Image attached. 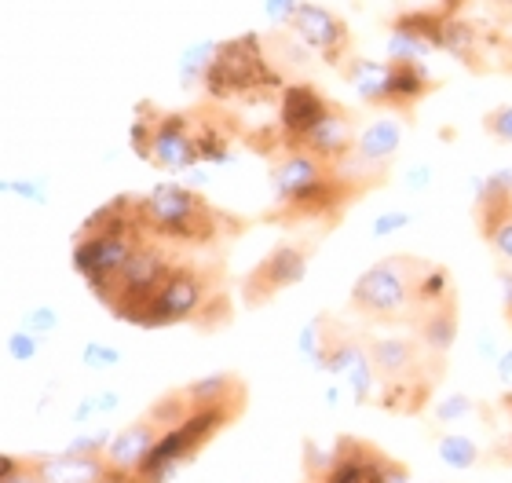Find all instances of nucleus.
<instances>
[{"label":"nucleus","mask_w":512,"mask_h":483,"mask_svg":"<svg viewBox=\"0 0 512 483\" xmlns=\"http://www.w3.org/2000/svg\"><path fill=\"white\" fill-rule=\"evenodd\" d=\"M286 26L308 52L319 55L322 63L344 66L352 59V30H348V22L341 15H333L330 8L315 4V0H300Z\"/></svg>","instance_id":"nucleus-12"},{"label":"nucleus","mask_w":512,"mask_h":483,"mask_svg":"<svg viewBox=\"0 0 512 483\" xmlns=\"http://www.w3.org/2000/svg\"><path fill=\"white\" fill-rule=\"evenodd\" d=\"M147 238L150 231L143 227V216H139V198L136 194H118L114 202L99 205L96 213L77 227L74 271L88 286H96L107 275H114Z\"/></svg>","instance_id":"nucleus-5"},{"label":"nucleus","mask_w":512,"mask_h":483,"mask_svg":"<svg viewBox=\"0 0 512 483\" xmlns=\"http://www.w3.org/2000/svg\"><path fill=\"white\" fill-rule=\"evenodd\" d=\"M498 407H502V410H505V418L512 421V388H509V392H505V396H502V403H498ZM502 462H512V432H509V440H505Z\"/></svg>","instance_id":"nucleus-28"},{"label":"nucleus","mask_w":512,"mask_h":483,"mask_svg":"<svg viewBox=\"0 0 512 483\" xmlns=\"http://www.w3.org/2000/svg\"><path fill=\"white\" fill-rule=\"evenodd\" d=\"M132 147L139 158H147L150 165L169 172L191 169L194 161H202L198 140H194L191 110H158L154 103H139L136 125H132Z\"/></svg>","instance_id":"nucleus-9"},{"label":"nucleus","mask_w":512,"mask_h":483,"mask_svg":"<svg viewBox=\"0 0 512 483\" xmlns=\"http://www.w3.org/2000/svg\"><path fill=\"white\" fill-rule=\"evenodd\" d=\"M498 48H502V55H498V63H505L512 70V33L509 37H498Z\"/></svg>","instance_id":"nucleus-30"},{"label":"nucleus","mask_w":512,"mask_h":483,"mask_svg":"<svg viewBox=\"0 0 512 483\" xmlns=\"http://www.w3.org/2000/svg\"><path fill=\"white\" fill-rule=\"evenodd\" d=\"M344 81L359 92L363 103L381 110H399V114H410V110L421 103V99L436 88L432 74L425 70L421 59H388V63H370V59H348L341 66Z\"/></svg>","instance_id":"nucleus-8"},{"label":"nucleus","mask_w":512,"mask_h":483,"mask_svg":"<svg viewBox=\"0 0 512 483\" xmlns=\"http://www.w3.org/2000/svg\"><path fill=\"white\" fill-rule=\"evenodd\" d=\"M502 381L505 385H512V352L502 355Z\"/></svg>","instance_id":"nucleus-31"},{"label":"nucleus","mask_w":512,"mask_h":483,"mask_svg":"<svg viewBox=\"0 0 512 483\" xmlns=\"http://www.w3.org/2000/svg\"><path fill=\"white\" fill-rule=\"evenodd\" d=\"M381 458L384 451L377 443L359 440V436H337L322 483H377Z\"/></svg>","instance_id":"nucleus-17"},{"label":"nucleus","mask_w":512,"mask_h":483,"mask_svg":"<svg viewBox=\"0 0 512 483\" xmlns=\"http://www.w3.org/2000/svg\"><path fill=\"white\" fill-rule=\"evenodd\" d=\"M22 330H30V333H52L55 330V312H48V308H41V312H30L26 319H22Z\"/></svg>","instance_id":"nucleus-25"},{"label":"nucleus","mask_w":512,"mask_h":483,"mask_svg":"<svg viewBox=\"0 0 512 483\" xmlns=\"http://www.w3.org/2000/svg\"><path fill=\"white\" fill-rule=\"evenodd\" d=\"M439 458L454 469H472L480 462V443H472L469 436H443L439 440Z\"/></svg>","instance_id":"nucleus-21"},{"label":"nucleus","mask_w":512,"mask_h":483,"mask_svg":"<svg viewBox=\"0 0 512 483\" xmlns=\"http://www.w3.org/2000/svg\"><path fill=\"white\" fill-rule=\"evenodd\" d=\"M165 429L150 414H139L136 421H128L125 429L107 440V462H110V480H125V476H136L143 469L154 447L161 443Z\"/></svg>","instance_id":"nucleus-16"},{"label":"nucleus","mask_w":512,"mask_h":483,"mask_svg":"<svg viewBox=\"0 0 512 483\" xmlns=\"http://www.w3.org/2000/svg\"><path fill=\"white\" fill-rule=\"evenodd\" d=\"M498 286H502V315L512 326V264L498 268Z\"/></svg>","instance_id":"nucleus-26"},{"label":"nucleus","mask_w":512,"mask_h":483,"mask_svg":"<svg viewBox=\"0 0 512 483\" xmlns=\"http://www.w3.org/2000/svg\"><path fill=\"white\" fill-rule=\"evenodd\" d=\"M235 315L231 308V286H227V268L220 260H194L183 257L180 268L172 271L165 286L154 293L150 308L143 312L139 326L143 330H161L176 322H191L194 330L213 333L227 326Z\"/></svg>","instance_id":"nucleus-3"},{"label":"nucleus","mask_w":512,"mask_h":483,"mask_svg":"<svg viewBox=\"0 0 512 483\" xmlns=\"http://www.w3.org/2000/svg\"><path fill=\"white\" fill-rule=\"evenodd\" d=\"M333 99L322 96V88L300 81V85L282 88V107H278V132L286 140V151H297L308 140L311 129L330 114Z\"/></svg>","instance_id":"nucleus-14"},{"label":"nucleus","mask_w":512,"mask_h":483,"mask_svg":"<svg viewBox=\"0 0 512 483\" xmlns=\"http://www.w3.org/2000/svg\"><path fill=\"white\" fill-rule=\"evenodd\" d=\"M483 132L498 143H512V103H498L483 114Z\"/></svg>","instance_id":"nucleus-22"},{"label":"nucleus","mask_w":512,"mask_h":483,"mask_svg":"<svg viewBox=\"0 0 512 483\" xmlns=\"http://www.w3.org/2000/svg\"><path fill=\"white\" fill-rule=\"evenodd\" d=\"M399 224H406V216H388V220L377 224V231H388V227H399Z\"/></svg>","instance_id":"nucleus-32"},{"label":"nucleus","mask_w":512,"mask_h":483,"mask_svg":"<svg viewBox=\"0 0 512 483\" xmlns=\"http://www.w3.org/2000/svg\"><path fill=\"white\" fill-rule=\"evenodd\" d=\"M366 348L377 370V407L388 414H425L439 381L447 374V352L432 348L417 333H377L366 330Z\"/></svg>","instance_id":"nucleus-2"},{"label":"nucleus","mask_w":512,"mask_h":483,"mask_svg":"<svg viewBox=\"0 0 512 483\" xmlns=\"http://www.w3.org/2000/svg\"><path fill=\"white\" fill-rule=\"evenodd\" d=\"M487 8H491L502 22L512 19V0H487Z\"/></svg>","instance_id":"nucleus-29"},{"label":"nucleus","mask_w":512,"mask_h":483,"mask_svg":"<svg viewBox=\"0 0 512 483\" xmlns=\"http://www.w3.org/2000/svg\"><path fill=\"white\" fill-rule=\"evenodd\" d=\"M194 118V140H198V154L202 161H224L235 147V140L242 136V125L224 103H202L191 110Z\"/></svg>","instance_id":"nucleus-18"},{"label":"nucleus","mask_w":512,"mask_h":483,"mask_svg":"<svg viewBox=\"0 0 512 483\" xmlns=\"http://www.w3.org/2000/svg\"><path fill=\"white\" fill-rule=\"evenodd\" d=\"M282 77L271 66V59H264V48L253 33L238 37V41L220 44L205 66V92L216 103L227 99H271L275 92H282Z\"/></svg>","instance_id":"nucleus-7"},{"label":"nucleus","mask_w":512,"mask_h":483,"mask_svg":"<svg viewBox=\"0 0 512 483\" xmlns=\"http://www.w3.org/2000/svg\"><path fill=\"white\" fill-rule=\"evenodd\" d=\"M377 483H410V469H406V462H399V458H392V454H384L381 469H377Z\"/></svg>","instance_id":"nucleus-23"},{"label":"nucleus","mask_w":512,"mask_h":483,"mask_svg":"<svg viewBox=\"0 0 512 483\" xmlns=\"http://www.w3.org/2000/svg\"><path fill=\"white\" fill-rule=\"evenodd\" d=\"M4 483H110L107 451H63L30 454V458H4Z\"/></svg>","instance_id":"nucleus-11"},{"label":"nucleus","mask_w":512,"mask_h":483,"mask_svg":"<svg viewBox=\"0 0 512 483\" xmlns=\"http://www.w3.org/2000/svg\"><path fill=\"white\" fill-rule=\"evenodd\" d=\"M315 253H319V238L315 235L282 238L278 246L267 249L264 257L246 271V279L238 282L242 304L246 308H264V304H271L286 290H293L308 275V264Z\"/></svg>","instance_id":"nucleus-10"},{"label":"nucleus","mask_w":512,"mask_h":483,"mask_svg":"<svg viewBox=\"0 0 512 483\" xmlns=\"http://www.w3.org/2000/svg\"><path fill=\"white\" fill-rule=\"evenodd\" d=\"M352 312L370 326H399L439 352L458 341L461 304L443 264L417 253H392L366 268L352 286Z\"/></svg>","instance_id":"nucleus-1"},{"label":"nucleus","mask_w":512,"mask_h":483,"mask_svg":"<svg viewBox=\"0 0 512 483\" xmlns=\"http://www.w3.org/2000/svg\"><path fill=\"white\" fill-rule=\"evenodd\" d=\"M399 143H403V129H399V121H392V118L370 121L366 129H359V143H355L352 165L384 172V165L395 158V151H399Z\"/></svg>","instance_id":"nucleus-19"},{"label":"nucleus","mask_w":512,"mask_h":483,"mask_svg":"<svg viewBox=\"0 0 512 483\" xmlns=\"http://www.w3.org/2000/svg\"><path fill=\"white\" fill-rule=\"evenodd\" d=\"M183 257H187L183 249L150 235L114 275H107V279L96 282V286H88V290L96 293L99 304H103L110 315H118L121 322L139 326L143 312H147L150 301H154V293L165 286V279H169L172 271L180 268Z\"/></svg>","instance_id":"nucleus-6"},{"label":"nucleus","mask_w":512,"mask_h":483,"mask_svg":"<svg viewBox=\"0 0 512 483\" xmlns=\"http://www.w3.org/2000/svg\"><path fill=\"white\" fill-rule=\"evenodd\" d=\"M439 48L450 52L454 59H461L469 70L483 74V70H487L483 63H487L491 37L480 33V26H472L469 19H461V15H447V22H443V37H439Z\"/></svg>","instance_id":"nucleus-20"},{"label":"nucleus","mask_w":512,"mask_h":483,"mask_svg":"<svg viewBox=\"0 0 512 483\" xmlns=\"http://www.w3.org/2000/svg\"><path fill=\"white\" fill-rule=\"evenodd\" d=\"M476 231L494 257L512 264V172L487 176L476 198Z\"/></svg>","instance_id":"nucleus-13"},{"label":"nucleus","mask_w":512,"mask_h":483,"mask_svg":"<svg viewBox=\"0 0 512 483\" xmlns=\"http://www.w3.org/2000/svg\"><path fill=\"white\" fill-rule=\"evenodd\" d=\"M355 143H359V121H355V114L348 107L333 103L330 114L311 129V136L300 143L297 151H308L319 161H326V165L341 169V165H348L355 158Z\"/></svg>","instance_id":"nucleus-15"},{"label":"nucleus","mask_w":512,"mask_h":483,"mask_svg":"<svg viewBox=\"0 0 512 483\" xmlns=\"http://www.w3.org/2000/svg\"><path fill=\"white\" fill-rule=\"evenodd\" d=\"M139 216L143 227L161 242H172L176 249H213L220 242H231L246 231V220L216 209L205 194L183 187V183H158L154 191L139 194Z\"/></svg>","instance_id":"nucleus-4"},{"label":"nucleus","mask_w":512,"mask_h":483,"mask_svg":"<svg viewBox=\"0 0 512 483\" xmlns=\"http://www.w3.org/2000/svg\"><path fill=\"white\" fill-rule=\"evenodd\" d=\"M88 355H92V359H88L92 366H114V363H118V352H114V348H99V344H88Z\"/></svg>","instance_id":"nucleus-27"},{"label":"nucleus","mask_w":512,"mask_h":483,"mask_svg":"<svg viewBox=\"0 0 512 483\" xmlns=\"http://www.w3.org/2000/svg\"><path fill=\"white\" fill-rule=\"evenodd\" d=\"M33 348H37V341H33L30 330L11 333V337H8V352L15 355V359H33Z\"/></svg>","instance_id":"nucleus-24"}]
</instances>
